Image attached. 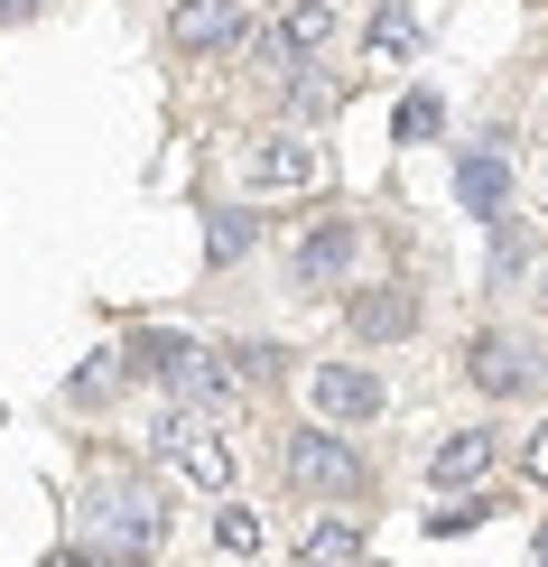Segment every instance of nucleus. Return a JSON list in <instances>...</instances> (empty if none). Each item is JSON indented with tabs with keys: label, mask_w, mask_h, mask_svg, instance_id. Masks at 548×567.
<instances>
[{
	"label": "nucleus",
	"mask_w": 548,
	"mask_h": 567,
	"mask_svg": "<svg viewBox=\"0 0 548 567\" xmlns=\"http://www.w3.org/2000/svg\"><path fill=\"white\" fill-rule=\"evenodd\" d=\"M158 539H168V512H158V493L149 484H103L93 493V512H84V558H149Z\"/></svg>",
	"instance_id": "nucleus-1"
},
{
	"label": "nucleus",
	"mask_w": 548,
	"mask_h": 567,
	"mask_svg": "<svg viewBox=\"0 0 548 567\" xmlns=\"http://www.w3.org/2000/svg\"><path fill=\"white\" fill-rule=\"evenodd\" d=\"M279 465H289V484H298V493H325V503L363 493V456H353L344 437H325V429H298L289 446H279Z\"/></svg>",
	"instance_id": "nucleus-2"
},
{
	"label": "nucleus",
	"mask_w": 548,
	"mask_h": 567,
	"mask_svg": "<svg viewBox=\"0 0 548 567\" xmlns=\"http://www.w3.org/2000/svg\"><path fill=\"white\" fill-rule=\"evenodd\" d=\"M251 186L260 196H307V186H325V150L307 131H270L251 150Z\"/></svg>",
	"instance_id": "nucleus-3"
},
{
	"label": "nucleus",
	"mask_w": 548,
	"mask_h": 567,
	"mask_svg": "<svg viewBox=\"0 0 548 567\" xmlns=\"http://www.w3.org/2000/svg\"><path fill=\"white\" fill-rule=\"evenodd\" d=\"M158 446H168V465H177V475L196 484V493H224V484H232V446L214 437L205 419H186V410H177L168 429H158Z\"/></svg>",
	"instance_id": "nucleus-4"
},
{
	"label": "nucleus",
	"mask_w": 548,
	"mask_h": 567,
	"mask_svg": "<svg viewBox=\"0 0 548 567\" xmlns=\"http://www.w3.org/2000/svg\"><path fill=\"white\" fill-rule=\"evenodd\" d=\"M353 251H363V224L325 215V224H317V233H307V243L289 251V279H298V289H335V279L353 270Z\"/></svg>",
	"instance_id": "nucleus-5"
},
{
	"label": "nucleus",
	"mask_w": 548,
	"mask_h": 567,
	"mask_svg": "<svg viewBox=\"0 0 548 567\" xmlns=\"http://www.w3.org/2000/svg\"><path fill=\"white\" fill-rule=\"evenodd\" d=\"M465 372H474V391H493V400H520L539 382V353L520 344V336H474L465 344Z\"/></svg>",
	"instance_id": "nucleus-6"
},
{
	"label": "nucleus",
	"mask_w": 548,
	"mask_h": 567,
	"mask_svg": "<svg viewBox=\"0 0 548 567\" xmlns=\"http://www.w3.org/2000/svg\"><path fill=\"white\" fill-rule=\"evenodd\" d=\"M307 400H317V419H372L381 410V372H363V363H317L307 372Z\"/></svg>",
	"instance_id": "nucleus-7"
},
{
	"label": "nucleus",
	"mask_w": 548,
	"mask_h": 567,
	"mask_svg": "<svg viewBox=\"0 0 548 567\" xmlns=\"http://www.w3.org/2000/svg\"><path fill=\"white\" fill-rule=\"evenodd\" d=\"M168 38L186 47V56H224V47H242V0H177Z\"/></svg>",
	"instance_id": "nucleus-8"
},
{
	"label": "nucleus",
	"mask_w": 548,
	"mask_h": 567,
	"mask_svg": "<svg viewBox=\"0 0 548 567\" xmlns=\"http://www.w3.org/2000/svg\"><path fill=\"white\" fill-rule=\"evenodd\" d=\"M344 326H353L363 344H400V336L418 326V298L400 289V279H381V289H353V298H344Z\"/></svg>",
	"instance_id": "nucleus-9"
},
{
	"label": "nucleus",
	"mask_w": 548,
	"mask_h": 567,
	"mask_svg": "<svg viewBox=\"0 0 548 567\" xmlns=\"http://www.w3.org/2000/svg\"><path fill=\"white\" fill-rule=\"evenodd\" d=\"M493 456H503V437H493V429H456V437L437 446V456H427V484H437V493L484 484V475H493Z\"/></svg>",
	"instance_id": "nucleus-10"
},
{
	"label": "nucleus",
	"mask_w": 548,
	"mask_h": 567,
	"mask_svg": "<svg viewBox=\"0 0 548 567\" xmlns=\"http://www.w3.org/2000/svg\"><path fill=\"white\" fill-rule=\"evenodd\" d=\"M168 391L186 400V410H224V400H232V372L214 363V353H186V363L168 372Z\"/></svg>",
	"instance_id": "nucleus-11"
},
{
	"label": "nucleus",
	"mask_w": 548,
	"mask_h": 567,
	"mask_svg": "<svg viewBox=\"0 0 548 567\" xmlns=\"http://www.w3.org/2000/svg\"><path fill=\"white\" fill-rule=\"evenodd\" d=\"M298 567H363V522H317L298 539Z\"/></svg>",
	"instance_id": "nucleus-12"
},
{
	"label": "nucleus",
	"mask_w": 548,
	"mask_h": 567,
	"mask_svg": "<svg viewBox=\"0 0 548 567\" xmlns=\"http://www.w3.org/2000/svg\"><path fill=\"white\" fill-rule=\"evenodd\" d=\"M325 38H335V10H325V0H298V10L279 19V38H270V56H317Z\"/></svg>",
	"instance_id": "nucleus-13"
},
{
	"label": "nucleus",
	"mask_w": 548,
	"mask_h": 567,
	"mask_svg": "<svg viewBox=\"0 0 548 567\" xmlns=\"http://www.w3.org/2000/svg\"><path fill=\"white\" fill-rule=\"evenodd\" d=\"M456 196L474 205V215H503V196H511V168H503L493 150H474L465 168H456Z\"/></svg>",
	"instance_id": "nucleus-14"
},
{
	"label": "nucleus",
	"mask_w": 548,
	"mask_h": 567,
	"mask_svg": "<svg viewBox=\"0 0 548 567\" xmlns=\"http://www.w3.org/2000/svg\"><path fill=\"white\" fill-rule=\"evenodd\" d=\"M186 353H196V344H186V336H168V326H149V336H131V363L149 372V382H168V372L186 363Z\"/></svg>",
	"instance_id": "nucleus-15"
},
{
	"label": "nucleus",
	"mask_w": 548,
	"mask_h": 567,
	"mask_svg": "<svg viewBox=\"0 0 548 567\" xmlns=\"http://www.w3.org/2000/svg\"><path fill=\"white\" fill-rule=\"evenodd\" d=\"M410 47H418V19H410V10H381V19H372V65H400Z\"/></svg>",
	"instance_id": "nucleus-16"
},
{
	"label": "nucleus",
	"mask_w": 548,
	"mask_h": 567,
	"mask_svg": "<svg viewBox=\"0 0 548 567\" xmlns=\"http://www.w3.org/2000/svg\"><path fill=\"white\" fill-rule=\"evenodd\" d=\"M251 243H260V215H214V224H205V251H214V261H242Z\"/></svg>",
	"instance_id": "nucleus-17"
},
{
	"label": "nucleus",
	"mask_w": 548,
	"mask_h": 567,
	"mask_svg": "<svg viewBox=\"0 0 548 567\" xmlns=\"http://www.w3.org/2000/svg\"><path fill=\"white\" fill-rule=\"evenodd\" d=\"M214 539H224L232 558H251V549H260V522H251V512H224V522H214Z\"/></svg>",
	"instance_id": "nucleus-18"
},
{
	"label": "nucleus",
	"mask_w": 548,
	"mask_h": 567,
	"mask_svg": "<svg viewBox=\"0 0 548 567\" xmlns=\"http://www.w3.org/2000/svg\"><path fill=\"white\" fill-rule=\"evenodd\" d=\"M232 372H242V382H270V372H279V344H232Z\"/></svg>",
	"instance_id": "nucleus-19"
},
{
	"label": "nucleus",
	"mask_w": 548,
	"mask_h": 567,
	"mask_svg": "<svg viewBox=\"0 0 548 567\" xmlns=\"http://www.w3.org/2000/svg\"><path fill=\"white\" fill-rule=\"evenodd\" d=\"M520 261H530V233L503 224V233H493V270H520Z\"/></svg>",
	"instance_id": "nucleus-20"
},
{
	"label": "nucleus",
	"mask_w": 548,
	"mask_h": 567,
	"mask_svg": "<svg viewBox=\"0 0 548 567\" xmlns=\"http://www.w3.org/2000/svg\"><path fill=\"white\" fill-rule=\"evenodd\" d=\"M437 131V103H427V93H410V103H400V140H427Z\"/></svg>",
	"instance_id": "nucleus-21"
},
{
	"label": "nucleus",
	"mask_w": 548,
	"mask_h": 567,
	"mask_svg": "<svg viewBox=\"0 0 548 567\" xmlns=\"http://www.w3.org/2000/svg\"><path fill=\"white\" fill-rule=\"evenodd\" d=\"M530 475H539V484H548V429H539V437H530Z\"/></svg>",
	"instance_id": "nucleus-22"
},
{
	"label": "nucleus",
	"mask_w": 548,
	"mask_h": 567,
	"mask_svg": "<svg viewBox=\"0 0 548 567\" xmlns=\"http://www.w3.org/2000/svg\"><path fill=\"white\" fill-rule=\"evenodd\" d=\"M46 567H103V558H84V549H56V558H46Z\"/></svg>",
	"instance_id": "nucleus-23"
},
{
	"label": "nucleus",
	"mask_w": 548,
	"mask_h": 567,
	"mask_svg": "<svg viewBox=\"0 0 548 567\" xmlns=\"http://www.w3.org/2000/svg\"><path fill=\"white\" fill-rule=\"evenodd\" d=\"M29 10H38V0H0V19H29Z\"/></svg>",
	"instance_id": "nucleus-24"
},
{
	"label": "nucleus",
	"mask_w": 548,
	"mask_h": 567,
	"mask_svg": "<svg viewBox=\"0 0 548 567\" xmlns=\"http://www.w3.org/2000/svg\"><path fill=\"white\" fill-rule=\"evenodd\" d=\"M539 307H548V270H539Z\"/></svg>",
	"instance_id": "nucleus-25"
}]
</instances>
